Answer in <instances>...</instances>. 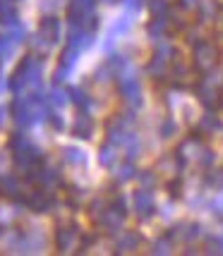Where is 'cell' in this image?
<instances>
[{"label":"cell","mask_w":223,"mask_h":256,"mask_svg":"<svg viewBox=\"0 0 223 256\" xmlns=\"http://www.w3.org/2000/svg\"><path fill=\"white\" fill-rule=\"evenodd\" d=\"M216 56H218V50L211 44H199L197 50H194V65H197V70H201V72L211 70L216 65Z\"/></svg>","instance_id":"1"},{"label":"cell","mask_w":223,"mask_h":256,"mask_svg":"<svg viewBox=\"0 0 223 256\" xmlns=\"http://www.w3.org/2000/svg\"><path fill=\"white\" fill-rule=\"evenodd\" d=\"M151 10H154V14H163L168 10V2L166 0H151Z\"/></svg>","instance_id":"2"},{"label":"cell","mask_w":223,"mask_h":256,"mask_svg":"<svg viewBox=\"0 0 223 256\" xmlns=\"http://www.w3.org/2000/svg\"><path fill=\"white\" fill-rule=\"evenodd\" d=\"M168 192H170L173 196H180V182H170V184H168Z\"/></svg>","instance_id":"3"}]
</instances>
